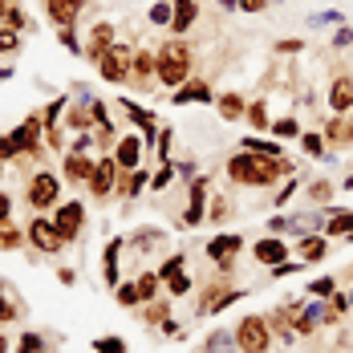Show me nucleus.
Returning <instances> with one entry per match:
<instances>
[{
  "label": "nucleus",
  "instance_id": "nucleus-1",
  "mask_svg": "<svg viewBox=\"0 0 353 353\" xmlns=\"http://www.w3.org/2000/svg\"><path fill=\"white\" fill-rule=\"evenodd\" d=\"M228 175L236 179L240 187H264L281 175H292L288 159H272V154H256V150H240L228 159Z\"/></svg>",
  "mask_w": 353,
  "mask_h": 353
},
{
  "label": "nucleus",
  "instance_id": "nucleus-2",
  "mask_svg": "<svg viewBox=\"0 0 353 353\" xmlns=\"http://www.w3.org/2000/svg\"><path fill=\"white\" fill-rule=\"evenodd\" d=\"M187 77H191V49H187L183 41L163 45V49H159V81L179 90Z\"/></svg>",
  "mask_w": 353,
  "mask_h": 353
},
{
  "label": "nucleus",
  "instance_id": "nucleus-3",
  "mask_svg": "<svg viewBox=\"0 0 353 353\" xmlns=\"http://www.w3.org/2000/svg\"><path fill=\"white\" fill-rule=\"evenodd\" d=\"M236 345L244 353H268V345H272V325L264 317H244L240 325H236Z\"/></svg>",
  "mask_w": 353,
  "mask_h": 353
},
{
  "label": "nucleus",
  "instance_id": "nucleus-4",
  "mask_svg": "<svg viewBox=\"0 0 353 353\" xmlns=\"http://www.w3.org/2000/svg\"><path fill=\"white\" fill-rule=\"evenodd\" d=\"M98 65H102V77H106L110 85H122V81L130 77V65H134V57H130V49H126V45H118V41H114L106 53L98 57Z\"/></svg>",
  "mask_w": 353,
  "mask_h": 353
},
{
  "label": "nucleus",
  "instance_id": "nucleus-5",
  "mask_svg": "<svg viewBox=\"0 0 353 353\" xmlns=\"http://www.w3.org/2000/svg\"><path fill=\"white\" fill-rule=\"evenodd\" d=\"M29 240H33V248H41V252H57V248L65 244V236L57 232L53 219H33V223H29Z\"/></svg>",
  "mask_w": 353,
  "mask_h": 353
},
{
  "label": "nucleus",
  "instance_id": "nucleus-6",
  "mask_svg": "<svg viewBox=\"0 0 353 353\" xmlns=\"http://www.w3.org/2000/svg\"><path fill=\"white\" fill-rule=\"evenodd\" d=\"M57 191H61L57 179L45 171V175H37L33 183H29V203H33V208H53V203H57Z\"/></svg>",
  "mask_w": 353,
  "mask_h": 353
},
{
  "label": "nucleus",
  "instance_id": "nucleus-7",
  "mask_svg": "<svg viewBox=\"0 0 353 353\" xmlns=\"http://www.w3.org/2000/svg\"><path fill=\"white\" fill-rule=\"evenodd\" d=\"M329 110L333 114H350L353 110V77H333V85H329Z\"/></svg>",
  "mask_w": 353,
  "mask_h": 353
},
{
  "label": "nucleus",
  "instance_id": "nucleus-8",
  "mask_svg": "<svg viewBox=\"0 0 353 353\" xmlns=\"http://www.w3.org/2000/svg\"><path fill=\"white\" fill-rule=\"evenodd\" d=\"M252 252H256V260H260V264H268V268H276V264H284V260H288V244H284V240H276V236H272V240H256V248H252Z\"/></svg>",
  "mask_w": 353,
  "mask_h": 353
},
{
  "label": "nucleus",
  "instance_id": "nucleus-9",
  "mask_svg": "<svg viewBox=\"0 0 353 353\" xmlns=\"http://www.w3.org/2000/svg\"><path fill=\"white\" fill-rule=\"evenodd\" d=\"M81 219H85V208L81 203H65V208H57V232L65 236V240H73L77 236V228H81Z\"/></svg>",
  "mask_w": 353,
  "mask_h": 353
},
{
  "label": "nucleus",
  "instance_id": "nucleus-10",
  "mask_svg": "<svg viewBox=\"0 0 353 353\" xmlns=\"http://www.w3.org/2000/svg\"><path fill=\"white\" fill-rule=\"evenodd\" d=\"M191 102H195V106L212 102V90H208L203 81H191V77H187V81L175 90V106H191Z\"/></svg>",
  "mask_w": 353,
  "mask_h": 353
},
{
  "label": "nucleus",
  "instance_id": "nucleus-11",
  "mask_svg": "<svg viewBox=\"0 0 353 353\" xmlns=\"http://www.w3.org/2000/svg\"><path fill=\"white\" fill-rule=\"evenodd\" d=\"M114 171H118V163H114V159H102V163H94L90 191H94V195H110V187H114Z\"/></svg>",
  "mask_w": 353,
  "mask_h": 353
},
{
  "label": "nucleus",
  "instance_id": "nucleus-12",
  "mask_svg": "<svg viewBox=\"0 0 353 353\" xmlns=\"http://www.w3.org/2000/svg\"><path fill=\"white\" fill-rule=\"evenodd\" d=\"M240 248H244V240H240V236H215L212 244H208V256H212L215 264H228Z\"/></svg>",
  "mask_w": 353,
  "mask_h": 353
},
{
  "label": "nucleus",
  "instance_id": "nucleus-13",
  "mask_svg": "<svg viewBox=\"0 0 353 353\" xmlns=\"http://www.w3.org/2000/svg\"><path fill=\"white\" fill-rule=\"evenodd\" d=\"M41 126H45V118H25V122L12 130V142H17L21 150H33L37 139H41Z\"/></svg>",
  "mask_w": 353,
  "mask_h": 353
},
{
  "label": "nucleus",
  "instance_id": "nucleus-14",
  "mask_svg": "<svg viewBox=\"0 0 353 353\" xmlns=\"http://www.w3.org/2000/svg\"><path fill=\"white\" fill-rule=\"evenodd\" d=\"M139 159H142V142L134 139V134H126V139L118 142L114 163H118V167H126V171H134V167H139Z\"/></svg>",
  "mask_w": 353,
  "mask_h": 353
},
{
  "label": "nucleus",
  "instance_id": "nucleus-15",
  "mask_svg": "<svg viewBox=\"0 0 353 353\" xmlns=\"http://www.w3.org/2000/svg\"><path fill=\"white\" fill-rule=\"evenodd\" d=\"M81 4H85V0H49V17H53L61 29H70L73 17L81 12Z\"/></svg>",
  "mask_w": 353,
  "mask_h": 353
},
{
  "label": "nucleus",
  "instance_id": "nucleus-16",
  "mask_svg": "<svg viewBox=\"0 0 353 353\" xmlns=\"http://www.w3.org/2000/svg\"><path fill=\"white\" fill-rule=\"evenodd\" d=\"M195 17H199V4H195V0H175V17H171V29H175V33H187V29L195 25Z\"/></svg>",
  "mask_w": 353,
  "mask_h": 353
},
{
  "label": "nucleus",
  "instance_id": "nucleus-17",
  "mask_svg": "<svg viewBox=\"0 0 353 353\" xmlns=\"http://www.w3.org/2000/svg\"><path fill=\"white\" fill-rule=\"evenodd\" d=\"M296 252H301L305 264H317V260H325V252H329V240H325V236H305V240L296 244Z\"/></svg>",
  "mask_w": 353,
  "mask_h": 353
},
{
  "label": "nucleus",
  "instance_id": "nucleus-18",
  "mask_svg": "<svg viewBox=\"0 0 353 353\" xmlns=\"http://www.w3.org/2000/svg\"><path fill=\"white\" fill-rule=\"evenodd\" d=\"M203 199H208V183H195V187H191V203H187V215H183V223H187V228H195V223L203 219Z\"/></svg>",
  "mask_w": 353,
  "mask_h": 353
},
{
  "label": "nucleus",
  "instance_id": "nucleus-19",
  "mask_svg": "<svg viewBox=\"0 0 353 353\" xmlns=\"http://www.w3.org/2000/svg\"><path fill=\"white\" fill-rule=\"evenodd\" d=\"M325 236H333V240H345V236H353V212H333V215H329Z\"/></svg>",
  "mask_w": 353,
  "mask_h": 353
},
{
  "label": "nucleus",
  "instance_id": "nucleus-20",
  "mask_svg": "<svg viewBox=\"0 0 353 353\" xmlns=\"http://www.w3.org/2000/svg\"><path fill=\"white\" fill-rule=\"evenodd\" d=\"M65 175H70V179H77V183H81V179L90 183V175H94V163H90V159H85L81 150H73L70 159H65Z\"/></svg>",
  "mask_w": 353,
  "mask_h": 353
},
{
  "label": "nucleus",
  "instance_id": "nucleus-21",
  "mask_svg": "<svg viewBox=\"0 0 353 353\" xmlns=\"http://www.w3.org/2000/svg\"><path fill=\"white\" fill-rule=\"evenodd\" d=\"M110 45H114V29H110V25H98V29H94V37H90V57L98 61Z\"/></svg>",
  "mask_w": 353,
  "mask_h": 353
},
{
  "label": "nucleus",
  "instance_id": "nucleus-22",
  "mask_svg": "<svg viewBox=\"0 0 353 353\" xmlns=\"http://www.w3.org/2000/svg\"><path fill=\"white\" fill-rule=\"evenodd\" d=\"M240 150H256V154H272V159H284V150H281V142H268V139H256V134H248L244 146Z\"/></svg>",
  "mask_w": 353,
  "mask_h": 353
},
{
  "label": "nucleus",
  "instance_id": "nucleus-23",
  "mask_svg": "<svg viewBox=\"0 0 353 353\" xmlns=\"http://www.w3.org/2000/svg\"><path fill=\"white\" fill-rule=\"evenodd\" d=\"M219 114H223L228 122L244 118V102H240V94H223V98H219Z\"/></svg>",
  "mask_w": 353,
  "mask_h": 353
},
{
  "label": "nucleus",
  "instance_id": "nucleus-24",
  "mask_svg": "<svg viewBox=\"0 0 353 353\" xmlns=\"http://www.w3.org/2000/svg\"><path fill=\"white\" fill-rule=\"evenodd\" d=\"M118 252H122V240H110L106 244V284H118Z\"/></svg>",
  "mask_w": 353,
  "mask_h": 353
},
{
  "label": "nucleus",
  "instance_id": "nucleus-25",
  "mask_svg": "<svg viewBox=\"0 0 353 353\" xmlns=\"http://www.w3.org/2000/svg\"><path fill=\"white\" fill-rule=\"evenodd\" d=\"M268 130L276 134V142H284V139H296V134H301V126H296V118H276V122H272Z\"/></svg>",
  "mask_w": 353,
  "mask_h": 353
},
{
  "label": "nucleus",
  "instance_id": "nucleus-26",
  "mask_svg": "<svg viewBox=\"0 0 353 353\" xmlns=\"http://www.w3.org/2000/svg\"><path fill=\"white\" fill-rule=\"evenodd\" d=\"M139 296H142V301H154V296H159V272L139 276Z\"/></svg>",
  "mask_w": 353,
  "mask_h": 353
},
{
  "label": "nucleus",
  "instance_id": "nucleus-27",
  "mask_svg": "<svg viewBox=\"0 0 353 353\" xmlns=\"http://www.w3.org/2000/svg\"><path fill=\"white\" fill-rule=\"evenodd\" d=\"M244 114H248V122H252L256 130H268V126H272V122H268V110H264V102H256V106H248Z\"/></svg>",
  "mask_w": 353,
  "mask_h": 353
},
{
  "label": "nucleus",
  "instance_id": "nucleus-28",
  "mask_svg": "<svg viewBox=\"0 0 353 353\" xmlns=\"http://www.w3.org/2000/svg\"><path fill=\"white\" fill-rule=\"evenodd\" d=\"M301 146H305V154H309V159H321V154H325V139L313 134V130H309V134H301Z\"/></svg>",
  "mask_w": 353,
  "mask_h": 353
},
{
  "label": "nucleus",
  "instance_id": "nucleus-29",
  "mask_svg": "<svg viewBox=\"0 0 353 353\" xmlns=\"http://www.w3.org/2000/svg\"><path fill=\"white\" fill-rule=\"evenodd\" d=\"M333 288H337V281H333V276H321V281H313L305 292H313L317 301H325V296H333Z\"/></svg>",
  "mask_w": 353,
  "mask_h": 353
},
{
  "label": "nucleus",
  "instance_id": "nucleus-30",
  "mask_svg": "<svg viewBox=\"0 0 353 353\" xmlns=\"http://www.w3.org/2000/svg\"><path fill=\"white\" fill-rule=\"evenodd\" d=\"M21 49V33L17 29H0V53H17Z\"/></svg>",
  "mask_w": 353,
  "mask_h": 353
},
{
  "label": "nucleus",
  "instance_id": "nucleus-31",
  "mask_svg": "<svg viewBox=\"0 0 353 353\" xmlns=\"http://www.w3.org/2000/svg\"><path fill=\"white\" fill-rule=\"evenodd\" d=\"M17 244H21V232H17L12 223L0 219V248H17Z\"/></svg>",
  "mask_w": 353,
  "mask_h": 353
},
{
  "label": "nucleus",
  "instance_id": "nucleus-32",
  "mask_svg": "<svg viewBox=\"0 0 353 353\" xmlns=\"http://www.w3.org/2000/svg\"><path fill=\"white\" fill-rule=\"evenodd\" d=\"M139 284H118V305H139Z\"/></svg>",
  "mask_w": 353,
  "mask_h": 353
},
{
  "label": "nucleus",
  "instance_id": "nucleus-33",
  "mask_svg": "<svg viewBox=\"0 0 353 353\" xmlns=\"http://www.w3.org/2000/svg\"><path fill=\"white\" fill-rule=\"evenodd\" d=\"M130 70L139 73V77H146V73H150V70H159V61H154V57H150V53H139V57H134V65H130Z\"/></svg>",
  "mask_w": 353,
  "mask_h": 353
},
{
  "label": "nucleus",
  "instance_id": "nucleus-34",
  "mask_svg": "<svg viewBox=\"0 0 353 353\" xmlns=\"http://www.w3.org/2000/svg\"><path fill=\"white\" fill-rule=\"evenodd\" d=\"M208 353H232V337H228V333H212Z\"/></svg>",
  "mask_w": 353,
  "mask_h": 353
},
{
  "label": "nucleus",
  "instance_id": "nucleus-35",
  "mask_svg": "<svg viewBox=\"0 0 353 353\" xmlns=\"http://www.w3.org/2000/svg\"><path fill=\"white\" fill-rule=\"evenodd\" d=\"M94 350L98 353H126V341H118V337H102V341H94Z\"/></svg>",
  "mask_w": 353,
  "mask_h": 353
},
{
  "label": "nucleus",
  "instance_id": "nucleus-36",
  "mask_svg": "<svg viewBox=\"0 0 353 353\" xmlns=\"http://www.w3.org/2000/svg\"><path fill=\"white\" fill-rule=\"evenodd\" d=\"M325 142H345V122H341V118H333V122L325 126Z\"/></svg>",
  "mask_w": 353,
  "mask_h": 353
},
{
  "label": "nucleus",
  "instance_id": "nucleus-37",
  "mask_svg": "<svg viewBox=\"0 0 353 353\" xmlns=\"http://www.w3.org/2000/svg\"><path fill=\"white\" fill-rule=\"evenodd\" d=\"M183 272V256H171L163 268H159V281H171V276H179Z\"/></svg>",
  "mask_w": 353,
  "mask_h": 353
},
{
  "label": "nucleus",
  "instance_id": "nucleus-38",
  "mask_svg": "<svg viewBox=\"0 0 353 353\" xmlns=\"http://www.w3.org/2000/svg\"><path fill=\"white\" fill-rule=\"evenodd\" d=\"M171 17H175V8H171V4H163V0H159V4L150 8V21H154V25H167Z\"/></svg>",
  "mask_w": 353,
  "mask_h": 353
},
{
  "label": "nucleus",
  "instance_id": "nucleus-39",
  "mask_svg": "<svg viewBox=\"0 0 353 353\" xmlns=\"http://www.w3.org/2000/svg\"><path fill=\"white\" fill-rule=\"evenodd\" d=\"M329 195H333V183H325V179H317V183L309 187V199H317V203H325Z\"/></svg>",
  "mask_w": 353,
  "mask_h": 353
},
{
  "label": "nucleus",
  "instance_id": "nucleus-40",
  "mask_svg": "<svg viewBox=\"0 0 353 353\" xmlns=\"http://www.w3.org/2000/svg\"><path fill=\"white\" fill-rule=\"evenodd\" d=\"M292 191H296V179L288 175V183H284V187H281V195H272V203H276V208H284V203L292 199Z\"/></svg>",
  "mask_w": 353,
  "mask_h": 353
},
{
  "label": "nucleus",
  "instance_id": "nucleus-41",
  "mask_svg": "<svg viewBox=\"0 0 353 353\" xmlns=\"http://www.w3.org/2000/svg\"><path fill=\"white\" fill-rule=\"evenodd\" d=\"M12 154H21V146L12 142V134H8V139H0V159H12Z\"/></svg>",
  "mask_w": 353,
  "mask_h": 353
},
{
  "label": "nucleus",
  "instance_id": "nucleus-42",
  "mask_svg": "<svg viewBox=\"0 0 353 353\" xmlns=\"http://www.w3.org/2000/svg\"><path fill=\"white\" fill-rule=\"evenodd\" d=\"M17 353H41V337H33V333H29V337H21V350Z\"/></svg>",
  "mask_w": 353,
  "mask_h": 353
},
{
  "label": "nucleus",
  "instance_id": "nucleus-43",
  "mask_svg": "<svg viewBox=\"0 0 353 353\" xmlns=\"http://www.w3.org/2000/svg\"><path fill=\"white\" fill-rule=\"evenodd\" d=\"M171 292H175V296H183V292H187V288H191V281H187V276H183V272H179V276H171Z\"/></svg>",
  "mask_w": 353,
  "mask_h": 353
},
{
  "label": "nucleus",
  "instance_id": "nucleus-44",
  "mask_svg": "<svg viewBox=\"0 0 353 353\" xmlns=\"http://www.w3.org/2000/svg\"><path fill=\"white\" fill-rule=\"evenodd\" d=\"M350 41H353V29H350V25H341V29H337V37H333V45H337V49H345Z\"/></svg>",
  "mask_w": 353,
  "mask_h": 353
},
{
  "label": "nucleus",
  "instance_id": "nucleus-45",
  "mask_svg": "<svg viewBox=\"0 0 353 353\" xmlns=\"http://www.w3.org/2000/svg\"><path fill=\"white\" fill-rule=\"evenodd\" d=\"M240 8H244V12H264L268 0H240Z\"/></svg>",
  "mask_w": 353,
  "mask_h": 353
},
{
  "label": "nucleus",
  "instance_id": "nucleus-46",
  "mask_svg": "<svg viewBox=\"0 0 353 353\" xmlns=\"http://www.w3.org/2000/svg\"><path fill=\"white\" fill-rule=\"evenodd\" d=\"M288 228H292V223H288V219H284V215H276V219H272V223H268V232H272V236H281V232H288Z\"/></svg>",
  "mask_w": 353,
  "mask_h": 353
},
{
  "label": "nucleus",
  "instance_id": "nucleus-47",
  "mask_svg": "<svg viewBox=\"0 0 353 353\" xmlns=\"http://www.w3.org/2000/svg\"><path fill=\"white\" fill-rule=\"evenodd\" d=\"M8 25H12V29H25V12H21V8H8Z\"/></svg>",
  "mask_w": 353,
  "mask_h": 353
},
{
  "label": "nucleus",
  "instance_id": "nucleus-48",
  "mask_svg": "<svg viewBox=\"0 0 353 353\" xmlns=\"http://www.w3.org/2000/svg\"><path fill=\"white\" fill-rule=\"evenodd\" d=\"M150 183H154V191H159V187H167V183H171V167H163V171L150 179Z\"/></svg>",
  "mask_w": 353,
  "mask_h": 353
},
{
  "label": "nucleus",
  "instance_id": "nucleus-49",
  "mask_svg": "<svg viewBox=\"0 0 353 353\" xmlns=\"http://www.w3.org/2000/svg\"><path fill=\"white\" fill-rule=\"evenodd\" d=\"M337 21H341L337 12H321V17H313V25H337Z\"/></svg>",
  "mask_w": 353,
  "mask_h": 353
},
{
  "label": "nucleus",
  "instance_id": "nucleus-50",
  "mask_svg": "<svg viewBox=\"0 0 353 353\" xmlns=\"http://www.w3.org/2000/svg\"><path fill=\"white\" fill-rule=\"evenodd\" d=\"M57 37H61V45H65V49H77V37H73L70 29H61Z\"/></svg>",
  "mask_w": 353,
  "mask_h": 353
},
{
  "label": "nucleus",
  "instance_id": "nucleus-51",
  "mask_svg": "<svg viewBox=\"0 0 353 353\" xmlns=\"http://www.w3.org/2000/svg\"><path fill=\"white\" fill-rule=\"evenodd\" d=\"M276 49H281V53H301V41H281Z\"/></svg>",
  "mask_w": 353,
  "mask_h": 353
},
{
  "label": "nucleus",
  "instance_id": "nucleus-52",
  "mask_svg": "<svg viewBox=\"0 0 353 353\" xmlns=\"http://www.w3.org/2000/svg\"><path fill=\"white\" fill-rule=\"evenodd\" d=\"M345 142H353V110H350V118H345Z\"/></svg>",
  "mask_w": 353,
  "mask_h": 353
},
{
  "label": "nucleus",
  "instance_id": "nucleus-53",
  "mask_svg": "<svg viewBox=\"0 0 353 353\" xmlns=\"http://www.w3.org/2000/svg\"><path fill=\"white\" fill-rule=\"evenodd\" d=\"M0 219H8V195H0Z\"/></svg>",
  "mask_w": 353,
  "mask_h": 353
},
{
  "label": "nucleus",
  "instance_id": "nucleus-54",
  "mask_svg": "<svg viewBox=\"0 0 353 353\" xmlns=\"http://www.w3.org/2000/svg\"><path fill=\"white\" fill-rule=\"evenodd\" d=\"M219 8H240V0H219Z\"/></svg>",
  "mask_w": 353,
  "mask_h": 353
},
{
  "label": "nucleus",
  "instance_id": "nucleus-55",
  "mask_svg": "<svg viewBox=\"0 0 353 353\" xmlns=\"http://www.w3.org/2000/svg\"><path fill=\"white\" fill-rule=\"evenodd\" d=\"M0 321H8V305H4V296H0Z\"/></svg>",
  "mask_w": 353,
  "mask_h": 353
},
{
  "label": "nucleus",
  "instance_id": "nucleus-56",
  "mask_svg": "<svg viewBox=\"0 0 353 353\" xmlns=\"http://www.w3.org/2000/svg\"><path fill=\"white\" fill-rule=\"evenodd\" d=\"M4 12H8V0H0V17H4Z\"/></svg>",
  "mask_w": 353,
  "mask_h": 353
},
{
  "label": "nucleus",
  "instance_id": "nucleus-57",
  "mask_svg": "<svg viewBox=\"0 0 353 353\" xmlns=\"http://www.w3.org/2000/svg\"><path fill=\"white\" fill-rule=\"evenodd\" d=\"M0 353H8V341H4V337H0Z\"/></svg>",
  "mask_w": 353,
  "mask_h": 353
},
{
  "label": "nucleus",
  "instance_id": "nucleus-58",
  "mask_svg": "<svg viewBox=\"0 0 353 353\" xmlns=\"http://www.w3.org/2000/svg\"><path fill=\"white\" fill-rule=\"evenodd\" d=\"M345 187H350V191H353V175H350V179H345Z\"/></svg>",
  "mask_w": 353,
  "mask_h": 353
},
{
  "label": "nucleus",
  "instance_id": "nucleus-59",
  "mask_svg": "<svg viewBox=\"0 0 353 353\" xmlns=\"http://www.w3.org/2000/svg\"><path fill=\"white\" fill-rule=\"evenodd\" d=\"M345 240H350V244H353V236H345Z\"/></svg>",
  "mask_w": 353,
  "mask_h": 353
}]
</instances>
